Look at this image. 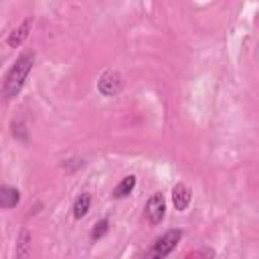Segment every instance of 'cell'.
I'll list each match as a JSON object with an SVG mask.
<instances>
[{"label":"cell","instance_id":"6da1fadb","mask_svg":"<svg viewBox=\"0 0 259 259\" xmlns=\"http://www.w3.org/2000/svg\"><path fill=\"white\" fill-rule=\"evenodd\" d=\"M32 65H34V53H32V51H24V53L14 61V65L8 69V73H6V77H4V83H2V97H4L6 101L14 99V97L22 91L24 81H26V77H28Z\"/></svg>","mask_w":259,"mask_h":259},{"label":"cell","instance_id":"7c38bea8","mask_svg":"<svg viewBox=\"0 0 259 259\" xmlns=\"http://www.w3.org/2000/svg\"><path fill=\"white\" fill-rule=\"evenodd\" d=\"M190 259H214V251H212L210 247H202V249H198Z\"/></svg>","mask_w":259,"mask_h":259},{"label":"cell","instance_id":"8fae6325","mask_svg":"<svg viewBox=\"0 0 259 259\" xmlns=\"http://www.w3.org/2000/svg\"><path fill=\"white\" fill-rule=\"evenodd\" d=\"M107 229H109V221L107 219H103V221H99L95 227H93V231H91V239L93 241H97V239H101L105 233H107Z\"/></svg>","mask_w":259,"mask_h":259},{"label":"cell","instance_id":"8992f818","mask_svg":"<svg viewBox=\"0 0 259 259\" xmlns=\"http://www.w3.org/2000/svg\"><path fill=\"white\" fill-rule=\"evenodd\" d=\"M190 188L184 184V182H178L174 188H172V202H174V208L176 210H186L188 204H190Z\"/></svg>","mask_w":259,"mask_h":259},{"label":"cell","instance_id":"ba28073f","mask_svg":"<svg viewBox=\"0 0 259 259\" xmlns=\"http://www.w3.org/2000/svg\"><path fill=\"white\" fill-rule=\"evenodd\" d=\"M28 255H30V233L22 229L16 241V259H28Z\"/></svg>","mask_w":259,"mask_h":259},{"label":"cell","instance_id":"52a82bcc","mask_svg":"<svg viewBox=\"0 0 259 259\" xmlns=\"http://www.w3.org/2000/svg\"><path fill=\"white\" fill-rule=\"evenodd\" d=\"M20 202V192L12 186H0V208H14Z\"/></svg>","mask_w":259,"mask_h":259},{"label":"cell","instance_id":"277c9868","mask_svg":"<svg viewBox=\"0 0 259 259\" xmlns=\"http://www.w3.org/2000/svg\"><path fill=\"white\" fill-rule=\"evenodd\" d=\"M144 214H146V219H148L152 225L162 223V219H164V214H166V202H164L162 192H154V194L148 198V202H146V206H144Z\"/></svg>","mask_w":259,"mask_h":259},{"label":"cell","instance_id":"7a4b0ae2","mask_svg":"<svg viewBox=\"0 0 259 259\" xmlns=\"http://www.w3.org/2000/svg\"><path fill=\"white\" fill-rule=\"evenodd\" d=\"M180 239H182V231H180V229H170V231H166L162 237H158V239L150 245V249L144 253L142 259H164V257H168V255L176 249V245H178Z\"/></svg>","mask_w":259,"mask_h":259},{"label":"cell","instance_id":"3957f363","mask_svg":"<svg viewBox=\"0 0 259 259\" xmlns=\"http://www.w3.org/2000/svg\"><path fill=\"white\" fill-rule=\"evenodd\" d=\"M121 87H123V79H121V75L117 73V71H103L101 73V77H99V81H97V89H99V93L103 95V97H113V95H117L119 91H121Z\"/></svg>","mask_w":259,"mask_h":259},{"label":"cell","instance_id":"9c48e42d","mask_svg":"<svg viewBox=\"0 0 259 259\" xmlns=\"http://www.w3.org/2000/svg\"><path fill=\"white\" fill-rule=\"evenodd\" d=\"M134 188H136V176H134V174L123 176V178H121V182L113 188V196H115V198H123V196H127Z\"/></svg>","mask_w":259,"mask_h":259},{"label":"cell","instance_id":"5b68a950","mask_svg":"<svg viewBox=\"0 0 259 259\" xmlns=\"http://www.w3.org/2000/svg\"><path fill=\"white\" fill-rule=\"evenodd\" d=\"M30 28H32V18H24V20L20 22V26H16V28L8 34V47H12V49L20 47V45L28 38Z\"/></svg>","mask_w":259,"mask_h":259},{"label":"cell","instance_id":"30bf717a","mask_svg":"<svg viewBox=\"0 0 259 259\" xmlns=\"http://www.w3.org/2000/svg\"><path fill=\"white\" fill-rule=\"evenodd\" d=\"M89 204H91V196H89L87 192L79 194V196L75 198V204H73V217H75V219L85 217L87 210H89Z\"/></svg>","mask_w":259,"mask_h":259}]
</instances>
